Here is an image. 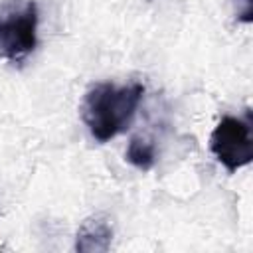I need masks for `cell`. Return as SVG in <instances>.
I'll use <instances>...</instances> for the list:
<instances>
[{"label":"cell","mask_w":253,"mask_h":253,"mask_svg":"<svg viewBox=\"0 0 253 253\" xmlns=\"http://www.w3.org/2000/svg\"><path fill=\"white\" fill-rule=\"evenodd\" d=\"M144 87L140 83L93 85L81 103V117L91 136L99 142H109L117 134L125 132L142 101Z\"/></svg>","instance_id":"1"},{"label":"cell","mask_w":253,"mask_h":253,"mask_svg":"<svg viewBox=\"0 0 253 253\" xmlns=\"http://www.w3.org/2000/svg\"><path fill=\"white\" fill-rule=\"evenodd\" d=\"M36 0H10L0 8V57L12 63L24 61L38 45Z\"/></svg>","instance_id":"2"},{"label":"cell","mask_w":253,"mask_h":253,"mask_svg":"<svg viewBox=\"0 0 253 253\" xmlns=\"http://www.w3.org/2000/svg\"><path fill=\"white\" fill-rule=\"evenodd\" d=\"M210 152L227 170L237 172L253 160L251 119L225 115L210 134Z\"/></svg>","instance_id":"3"},{"label":"cell","mask_w":253,"mask_h":253,"mask_svg":"<svg viewBox=\"0 0 253 253\" xmlns=\"http://www.w3.org/2000/svg\"><path fill=\"white\" fill-rule=\"evenodd\" d=\"M111 241H113V227L109 219L103 215H91L77 229L75 249L81 253H103L109 251Z\"/></svg>","instance_id":"4"},{"label":"cell","mask_w":253,"mask_h":253,"mask_svg":"<svg viewBox=\"0 0 253 253\" xmlns=\"http://www.w3.org/2000/svg\"><path fill=\"white\" fill-rule=\"evenodd\" d=\"M126 162L132 164L134 168L148 172L154 162H156V146L152 140L142 138V136H132L128 146H126V154H125Z\"/></svg>","instance_id":"5"},{"label":"cell","mask_w":253,"mask_h":253,"mask_svg":"<svg viewBox=\"0 0 253 253\" xmlns=\"http://www.w3.org/2000/svg\"><path fill=\"white\" fill-rule=\"evenodd\" d=\"M237 2V0H233ZM241 2V8H239V14H237V20L249 24L251 22V16H253V0H239Z\"/></svg>","instance_id":"6"}]
</instances>
